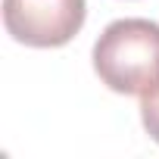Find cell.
<instances>
[{
  "mask_svg": "<svg viewBox=\"0 0 159 159\" xmlns=\"http://www.w3.org/2000/svg\"><path fill=\"white\" fill-rule=\"evenodd\" d=\"M94 72L125 97H140L159 84V22L116 19L94 44Z\"/></svg>",
  "mask_w": 159,
  "mask_h": 159,
  "instance_id": "6da1fadb",
  "label": "cell"
},
{
  "mask_svg": "<svg viewBox=\"0 0 159 159\" xmlns=\"http://www.w3.org/2000/svg\"><path fill=\"white\" fill-rule=\"evenodd\" d=\"M88 19L84 0H3V25L16 44L50 50L69 44Z\"/></svg>",
  "mask_w": 159,
  "mask_h": 159,
  "instance_id": "7a4b0ae2",
  "label": "cell"
},
{
  "mask_svg": "<svg viewBox=\"0 0 159 159\" xmlns=\"http://www.w3.org/2000/svg\"><path fill=\"white\" fill-rule=\"evenodd\" d=\"M140 122H143V131L159 143V84L140 94Z\"/></svg>",
  "mask_w": 159,
  "mask_h": 159,
  "instance_id": "3957f363",
  "label": "cell"
}]
</instances>
